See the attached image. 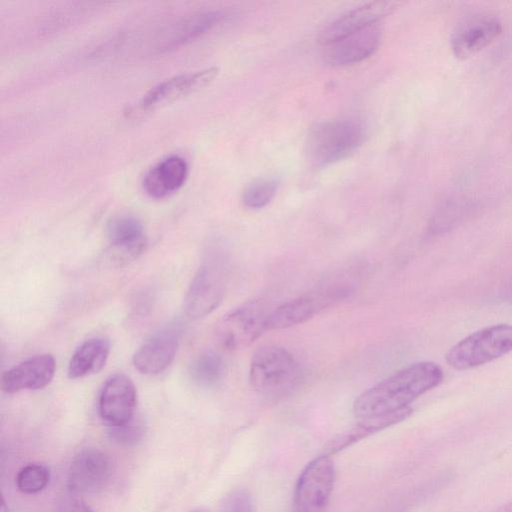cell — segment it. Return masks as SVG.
<instances>
[{
    "label": "cell",
    "instance_id": "obj_13",
    "mask_svg": "<svg viewBox=\"0 0 512 512\" xmlns=\"http://www.w3.org/2000/svg\"><path fill=\"white\" fill-rule=\"evenodd\" d=\"M136 405V387L128 376L118 373L106 380L99 395L98 409L110 428L132 421Z\"/></svg>",
    "mask_w": 512,
    "mask_h": 512
},
{
    "label": "cell",
    "instance_id": "obj_14",
    "mask_svg": "<svg viewBox=\"0 0 512 512\" xmlns=\"http://www.w3.org/2000/svg\"><path fill=\"white\" fill-rule=\"evenodd\" d=\"M381 39L382 29L375 23L324 45L323 60L331 67L359 63L374 54Z\"/></svg>",
    "mask_w": 512,
    "mask_h": 512
},
{
    "label": "cell",
    "instance_id": "obj_6",
    "mask_svg": "<svg viewBox=\"0 0 512 512\" xmlns=\"http://www.w3.org/2000/svg\"><path fill=\"white\" fill-rule=\"evenodd\" d=\"M227 285V266L221 257L206 260L196 272L184 298V312L192 320L214 311L221 303Z\"/></svg>",
    "mask_w": 512,
    "mask_h": 512
},
{
    "label": "cell",
    "instance_id": "obj_18",
    "mask_svg": "<svg viewBox=\"0 0 512 512\" xmlns=\"http://www.w3.org/2000/svg\"><path fill=\"white\" fill-rule=\"evenodd\" d=\"M221 11H203L185 16L168 25L159 33L154 50L162 53L175 49L205 34L224 18Z\"/></svg>",
    "mask_w": 512,
    "mask_h": 512
},
{
    "label": "cell",
    "instance_id": "obj_24",
    "mask_svg": "<svg viewBox=\"0 0 512 512\" xmlns=\"http://www.w3.org/2000/svg\"><path fill=\"white\" fill-rule=\"evenodd\" d=\"M50 471L42 464H28L16 476V486L24 494L42 491L49 483Z\"/></svg>",
    "mask_w": 512,
    "mask_h": 512
},
{
    "label": "cell",
    "instance_id": "obj_16",
    "mask_svg": "<svg viewBox=\"0 0 512 512\" xmlns=\"http://www.w3.org/2000/svg\"><path fill=\"white\" fill-rule=\"evenodd\" d=\"M396 1H374L358 6L328 24L319 35L324 46L345 35L379 23V20L392 13L400 5Z\"/></svg>",
    "mask_w": 512,
    "mask_h": 512
},
{
    "label": "cell",
    "instance_id": "obj_22",
    "mask_svg": "<svg viewBox=\"0 0 512 512\" xmlns=\"http://www.w3.org/2000/svg\"><path fill=\"white\" fill-rule=\"evenodd\" d=\"M225 362L215 351H205L193 359L189 366L191 380L201 387H213L224 377Z\"/></svg>",
    "mask_w": 512,
    "mask_h": 512
},
{
    "label": "cell",
    "instance_id": "obj_12",
    "mask_svg": "<svg viewBox=\"0 0 512 512\" xmlns=\"http://www.w3.org/2000/svg\"><path fill=\"white\" fill-rule=\"evenodd\" d=\"M110 248L106 258L115 266H123L137 259L146 249L147 237L141 221L133 215L121 214L107 223Z\"/></svg>",
    "mask_w": 512,
    "mask_h": 512
},
{
    "label": "cell",
    "instance_id": "obj_30",
    "mask_svg": "<svg viewBox=\"0 0 512 512\" xmlns=\"http://www.w3.org/2000/svg\"><path fill=\"white\" fill-rule=\"evenodd\" d=\"M190 512H208V511L203 510V509H195V510H192Z\"/></svg>",
    "mask_w": 512,
    "mask_h": 512
},
{
    "label": "cell",
    "instance_id": "obj_17",
    "mask_svg": "<svg viewBox=\"0 0 512 512\" xmlns=\"http://www.w3.org/2000/svg\"><path fill=\"white\" fill-rule=\"evenodd\" d=\"M56 362L50 354L35 355L5 371L1 377V389L6 393L37 390L53 379Z\"/></svg>",
    "mask_w": 512,
    "mask_h": 512
},
{
    "label": "cell",
    "instance_id": "obj_28",
    "mask_svg": "<svg viewBox=\"0 0 512 512\" xmlns=\"http://www.w3.org/2000/svg\"><path fill=\"white\" fill-rule=\"evenodd\" d=\"M491 512H512V499L501 504L500 506H498L496 509H494Z\"/></svg>",
    "mask_w": 512,
    "mask_h": 512
},
{
    "label": "cell",
    "instance_id": "obj_19",
    "mask_svg": "<svg viewBox=\"0 0 512 512\" xmlns=\"http://www.w3.org/2000/svg\"><path fill=\"white\" fill-rule=\"evenodd\" d=\"M188 171V163L183 157L167 156L147 171L143 179L144 190L153 198L169 196L184 184Z\"/></svg>",
    "mask_w": 512,
    "mask_h": 512
},
{
    "label": "cell",
    "instance_id": "obj_25",
    "mask_svg": "<svg viewBox=\"0 0 512 512\" xmlns=\"http://www.w3.org/2000/svg\"><path fill=\"white\" fill-rule=\"evenodd\" d=\"M220 512H254L251 495L245 489H237L224 499Z\"/></svg>",
    "mask_w": 512,
    "mask_h": 512
},
{
    "label": "cell",
    "instance_id": "obj_5",
    "mask_svg": "<svg viewBox=\"0 0 512 512\" xmlns=\"http://www.w3.org/2000/svg\"><path fill=\"white\" fill-rule=\"evenodd\" d=\"M512 351V325L497 324L468 335L446 353L447 364L468 370L491 362Z\"/></svg>",
    "mask_w": 512,
    "mask_h": 512
},
{
    "label": "cell",
    "instance_id": "obj_7",
    "mask_svg": "<svg viewBox=\"0 0 512 512\" xmlns=\"http://www.w3.org/2000/svg\"><path fill=\"white\" fill-rule=\"evenodd\" d=\"M268 311L260 301L248 302L226 314L216 327L218 343L226 350H241L269 330Z\"/></svg>",
    "mask_w": 512,
    "mask_h": 512
},
{
    "label": "cell",
    "instance_id": "obj_9",
    "mask_svg": "<svg viewBox=\"0 0 512 512\" xmlns=\"http://www.w3.org/2000/svg\"><path fill=\"white\" fill-rule=\"evenodd\" d=\"M502 31V23L491 13H477L456 25L450 37L455 57L468 59L491 44Z\"/></svg>",
    "mask_w": 512,
    "mask_h": 512
},
{
    "label": "cell",
    "instance_id": "obj_10",
    "mask_svg": "<svg viewBox=\"0 0 512 512\" xmlns=\"http://www.w3.org/2000/svg\"><path fill=\"white\" fill-rule=\"evenodd\" d=\"M111 474V462L104 452L96 448L83 449L68 469V491L77 495L97 493L107 486Z\"/></svg>",
    "mask_w": 512,
    "mask_h": 512
},
{
    "label": "cell",
    "instance_id": "obj_27",
    "mask_svg": "<svg viewBox=\"0 0 512 512\" xmlns=\"http://www.w3.org/2000/svg\"><path fill=\"white\" fill-rule=\"evenodd\" d=\"M55 512H94L77 494L69 492L62 495L57 503Z\"/></svg>",
    "mask_w": 512,
    "mask_h": 512
},
{
    "label": "cell",
    "instance_id": "obj_1",
    "mask_svg": "<svg viewBox=\"0 0 512 512\" xmlns=\"http://www.w3.org/2000/svg\"><path fill=\"white\" fill-rule=\"evenodd\" d=\"M443 377L434 362L413 363L361 393L353 403V413L361 419L404 409L438 386Z\"/></svg>",
    "mask_w": 512,
    "mask_h": 512
},
{
    "label": "cell",
    "instance_id": "obj_11",
    "mask_svg": "<svg viewBox=\"0 0 512 512\" xmlns=\"http://www.w3.org/2000/svg\"><path fill=\"white\" fill-rule=\"evenodd\" d=\"M219 68L208 67L190 73L169 77L150 88L132 107L131 113H141L193 93L211 83L218 75Z\"/></svg>",
    "mask_w": 512,
    "mask_h": 512
},
{
    "label": "cell",
    "instance_id": "obj_23",
    "mask_svg": "<svg viewBox=\"0 0 512 512\" xmlns=\"http://www.w3.org/2000/svg\"><path fill=\"white\" fill-rule=\"evenodd\" d=\"M279 187L274 178H261L250 183L243 191L242 202L249 209H261L275 197Z\"/></svg>",
    "mask_w": 512,
    "mask_h": 512
},
{
    "label": "cell",
    "instance_id": "obj_2",
    "mask_svg": "<svg viewBox=\"0 0 512 512\" xmlns=\"http://www.w3.org/2000/svg\"><path fill=\"white\" fill-rule=\"evenodd\" d=\"M301 369L294 356L277 345H264L253 354L248 380L260 396L276 400L289 395L299 384Z\"/></svg>",
    "mask_w": 512,
    "mask_h": 512
},
{
    "label": "cell",
    "instance_id": "obj_8",
    "mask_svg": "<svg viewBox=\"0 0 512 512\" xmlns=\"http://www.w3.org/2000/svg\"><path fill=\"white\" fill-rule=\"evenodd\" d=\"M335 481L331 457L320 455L301 472L293 494L292 512H326Z\"/></svg>",
    "mask_w": 512,
    "mask_h": 512
},
{
    "label": "cell",
    "instance_id": "obj_15",
    "mask_svg": "<svg viewBox=\"0 0 512 512\" xmlns=\"http://www.w3.org/2000/svg\"><path fill=\"white\" fill-rule=\"evenodd\" d=\"M179 344V332L164 328L147 338L133 355L134 367L145 375H158L173 362Z\"/></svg>",
    "mask_w": 512,
    "mask_h": 512
},
{
    "label": "cell",
    "instance_id": "obj_4",
    "mask_svg": "<svg viewBox=\"0 0 512 512\" xmlns=\"http://www.w3.org/2000/svg\"><path fill=\"white\" fill-rule=\"evenodd\" d=\"M354 283L345 275L334 276L270 312L268 327L285 329L311 319L321 311L349 297Z\"/></svg>",
    "mask_w": 512,
    "mask_h": 512
},
{
    "label": "cell",
    "instance_id": "obj_29",
    "mask_svg": "<svg viewBox=\"0 0 512 512\" xmlns=\"http://www.w3.org/2000/svg\"><path fill=\"white\" fill-rule=\"evenodd\" d=\"M7 511H8V509H7L6 505H5V501H4V499L2 498V500H1L0 512H7Z\"/></svg>",
    "mask_w": 512,
    "mask_h": 512
},
{
    "label": "cell",
    "instance_id": "obj_20",
    "mask_svg": "<svg viewBox=\"0 0 512 512\" xmlns=\"http://www.w3.org/2000/svg\"><path fill=\"white\" fill-rule=\"evenodd\" d=\"M413 412L409 406L404 409L377 416L361 418L347 431L337 435L325 446V454L331 456L378 431L407 419Z\"/></svg>",
    "mask_w": 512,
    "mask_h": 512
},
{
    "label": "cell",
    "instance_id": "obj_3",
    "mask_svg": "<svg viewBox=\"0 0 512 512\" xmlns=\"http://www.w3.org/2000/svg\"><path fill=\"white\" fill-rule=\"evenodd\" d=\"M365 129L354 118H339L318 122L307 137V156L310 163L323 167L354 153L363 143Z\"/></svg>",
    "mask_w": 512,
    "mask_h": 512
},
{
    "label": "cell",
    "instance_id": "obj_21",
    "mask_svg": "<svg viewBox=\"0 0 512 512\" xmlns=\"http://www.w3.org/2000/svg\"><path fill=\"white\" fill-rule=\"evenodd\" d=\"M110 353V342L104 337L91 338L82 343L73 353L68 365L71 379L82 378L99 372Z\"/></svg>",
    "mask_w": 512,
    "mask_h": 512
},
{
    "label": "cell",
    "instance_id": "obj_26",
    "mask_svg": "<svg viewBox=\"0 0 512 512\" xmlns=\"http://www.w3.org/2000/svg\"><path fill=\"white\" fill-rule=\"evenodd\" d=\"M142 433V424L134 419L122 426L110 428L112 439L119 444H133L141 438Z\"/></svg>",
    "mask_w": 512,
    "mask_h": 512
}]
</instances>
